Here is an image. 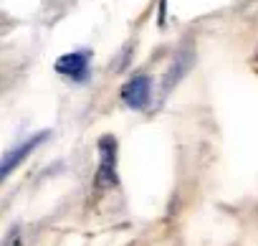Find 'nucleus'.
I'll list each match as a JSON object with an SVG mask.
<instances>
[{"instance_id": "2", "label": "nucleus", "mask_w": 258, "mask_h": 246, "mask_svg": "<svg viewBox=\"0 0 258 246\" xmlns=\"http://www.w3.org/2000/svg\"><path fill=\"white\" fill-rule=\"evenodd\" d=\"M99 155H101V163H99V185H114L116 183V142L114 137H104L99 142Z\"/></svg>"}, {"instance_id": "6", "label": "nucleus", "mask_w": 258, "mask_h": 246, "mask_svg": "<svg viewBox=\"0 0 258 246\" xmlns=\"http://www.w3.org/2000/svg\"><path fill=\"white\" fill-rule=\"evenodd\" d=\"M3 246H23V236H21V228H13L8 236H6V243Z\"/></svg>"}, {"instance_id": "3", "label": "nucleus", "mask_w": 258, "mask_h": 246, "mask_svg": "<svg viewBox=\"0 0 258 246\" xmlns=\"http://www.w3.org/2000/svg\"><path fill=\"white\" fill-rule=\"evenodd\" d=\"M56 71L71 81H84L89 76V54L84 51H74V54H66L56 61Z\"/></svg>"}, {"instance_id": "1", "label": "nucleus", "mask_w": 258, "mask_h": 246, "mask_svg": "<svg viewBox=\"0 0 258 246\" xmlns=\"http://www.w3.org/2000/svg\"><path fill=\"white\" fill-rule=\"evenodd\" d=\"M150 99H152V79L147 74H137L121 86V102L132 109H145Z\"/></svg>"}, {"instance_id": "4", "label": "nucleus", "mask_w": 258, "mask_h": 246, "mask_svg": "<svg viewBox=\"0 0 258 246\" xmlns=\"http://www.w3.org/2000/svg\"><path fill=\"white\" fill-rule=\"evenodd\" d=\"M48 137V132H43V135H36V137H31V140H26L23 145H18V147H13V150H8L6 153V158H3V180L6 178H11V173L38 147V142H43Z\"/></svg>"}, {"instance_id": "5", "label": "nucleus", "mask_w": 258, "mask_h": 246, "mask_svg": "<svg viewBox=\"0 0 258 246\" xmlns=\"http://www.w3.org/2000/svg\"><path fill=\"white\" fill-rule=\"evenodd\" d=\"M192 66V51H180L177 56H175V61H172V66H170V71H167V79H165V89H172L185 74H187V69Z\"/></svg>"}]
</instances>
